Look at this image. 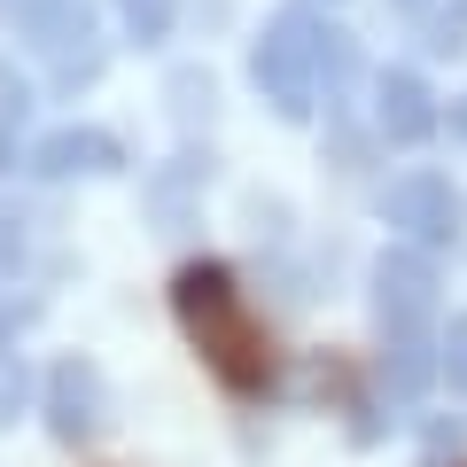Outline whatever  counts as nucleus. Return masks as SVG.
<instances>
[{
  "mask_svg": "<svg viewBox=\"0 0 467 467\" xmlns=\"http://www.w3.org/2000/svg\"><path fill=\"white\" fill-rule=\"evenodd\" d=\"M171 304H180V327L195 335V350L211 358L218 382L226 389H265L273 350H265V327L250 319V304H242V288H234L226 265H187L180 288H171Z\"/></svg>",
  "mask_w": 467,
  "mask_h": 467,
  "instance_id": "nucleus-1",
  "label": "nucleus"
},
{
  "mask_svg": "<svg viewBox=\"0 0 467 467\" xmlns=\"http://www.w3.org/2000/svg\"><path fill=\"white\" fill-rule=\"evenodd\" d=\"M319 63H327V32H319L312 16H281V32L257 47V86H273V101L296 117L304 101H312Z\"/></svg>",
  "mask_w": 467,
  "mask_h": 467,
  "instance_id": "nucleus-2",
  "label": "nucleus"
},
{
  "mask_svg": "<svg viewBox=\"0 0 467 467\" xmlns=\"http://www.w3.org/2000/svg\"><path fill=\"white\" fill-rule=\"evenodd\" d=\"M374 312H382L389 335H420L436 312V265L420 250H389L374 265Z\"/></svg>",
  "mask_w": 467,
  "mask_h": 467,
  "instance_id": "nucleus-3",
  "label": "nucleus"
},
{
  "mask_svg": "<svg viewBox=\"0 0 467 467\" xmlns=\"http://www.w3.org/2000/svg\"><path fill=\"white\" fill-rule=\"evenodd\" d=\"M382 211H389V226H405L413 242H429V250L460 234V195H451V180H436V171H413V180H398Z\"/></svg>",
  "mask_w": 467,
  "mask_h": 467,
  "instance_id": "nucleus-4",
  "label": "nucleus"
},
{
  "mask_svg": "<svg viewBox=\"0 0 467 467\" xmlns=\"http://www.w3.org/2000/svg\"><path fill=\"white\" fill-rule=\"evenodd\" d=\"M382 133L389 140H429L436 133V94L413 78V70H389L382 78Z\"/></svg>",
  "mask_w": 467,
  "mask_h": 467,
  "instance_id": "nucleus-5",
  "label": "nucleus"
},
{
  "mask_svg": "<svg viewBox=\"0 0 467 467\" xmlns=\"http://www.w3.org/2000/svg\"><path fill=\"white\" fill-rule=\"evenodd\" d=\"M94 405H101V389H94V374H86V367H63V374H55V436H86V429H94Z\"/></svg>",
  "mask_w": 467,
  "mask_h": 467,
  "instance_id": "nucleus-6",
  "label": "nucleus"
},
{
  "mask_svg": "<svg viewBox=\"0 0 467 467\" xmlns=\"http://www.w3.org/2000/svg\"><path fill=\"white\" fill-rule=\"evenodd\" d=\"M436 374V358H429V343L420 335H389V358H382V382L398 389V398H413L420 382Z\"/></svg>",
  "mask_w": 467,
  "mask_h": 467,
  "instance_id": "nucleus-7",
  "label": "nucleus"
},
{
  "mask_svg": "<svg viewBox=\"0 0 467 467\" xmlns=\"http://www.w3.org/2000/svg\"><path fill=\"white\" fill-rule=\"evenodd\" d=\"M78 164H109V140H94V133L47 140V171H78Z\"/></svg>",
  "mask_w": 467,
  "mask_h": 467,
  "instance_id": "nucleus-8",
  "label": "nucleus"
},
{
  "mask_svg": "<svg viewBox=\"0 0 467 467\" xmlns=\"http://www.w3.org/2000/svg\"><path fill=\"white\" fill-rule=\"evenodd\" d=\"M436 374H444L451 389H467V312L451 319V335H444V350H436Z\"/></svg>",
  "mask_w": 467,
  "mask_h": 467,
  "instance_id": "nucleus-9",
  "label": "nucleus"
},
{
  "mask_svg": "<svg viewBox=\"0 0 467 467\" xmlns=\"http://www.w3.org/2000/svg\"><path fill=\"white\" fill-rule=\"evenodd\" d=\"M133 16H149V24H156V16H164V0H133Z\"/></svg>",
  "mask_w": 467,
  "mask_h": 467,
  "instance_id": "nucleus-10",
  "label": "nucleus"
},
{
  "mask_svg": "<svg viewBox=\"0 0 467 467\" xmlns=\"http://www.w3.org/2000/svg\"><path fill=\"white\" fill-rule=\"evenodd\" d=\"M451 133H460V140H467V101H460V109H451Z\"/></svg>",
  "mask_w": 467,
  "mask_h": 467,
  "instance_id": "nucleus-11",
  "label": "nucleus"
},
{
  "mask_svg": "<svg viewBox=\"0 0 467 467\" xmlns=\"http://www.w3.org/2000/svg\"><path fill=\"white\" fill-rule=\"evenodd\" d=\"M0 265H8V226H0Z\"/></svg>",
  "mask_w": 467,
  "mask_h": 467,
  "instance_id": "nucleus-12",
  "label": "nucleus"
},
{
  "mask_svg": "<svg viewBox=\"0 0 467 467\" xmlns=\"http://www.w3.org/2000/svg\"><path fill=\"white\" fill-rule=\"evenodd\" d=\"M398 8H420V0H398Z\"/></svg>",
  "mask_w": 467,
  "mask_h": 467,
  "instance_id": "nucleus-13",
  "label": "nucleus"
}]
</instances>
